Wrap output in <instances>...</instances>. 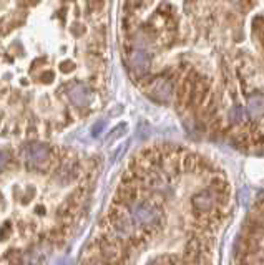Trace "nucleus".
<instances>
[{
    "instance_id": "nucleus-6",
    "label": "nucleus",
    "mask_w": 264,
    "mask_h": 265,
    "mask_svg": "<svg viewBox=\"0 0 264 265\" xmlns=\"http://www.w3.org/2000/svg\"><path fill=\"white\" fill-rule=\"evenodd\" d=\"M53 80V73L52 72H47V73H43L42 77H40V81L42 83H50V81Z\"/></svg>"
},
{
    "instance_id": "nucleus-3",
    "label": "nucleus",
    "mask_w": 264,
    "mask_h": 265,
    "mask_svg": "<svg viewBox=\"0 0 264 265\" xmlns=\"http://www.w3.org/2000/svg\"><path fill=\"white\" fill-rule=\"evenodd\" d=\"M67 96L70 100V103L77 108H86L92 103V91L90 88L83 83H73L72 86H68L67 90Z\"/></svg>"
},
{
    "instance_id": "nucleus-1",
    "label": "nucleus",
    "mask_w": 264,
    "mask_h": 265,
    "mask_svg": "<svg viewBox=\"0 0 264 265\" xmlns=\"http://www.w3.org/2000/svg\"><path fill=\"white\" fill-rule=\"evenodd\" d=\"M236 191L199 151L153 144L122 173L81 265H221Z\"/></svg>"
},
{
    "instance_id": "nucleus-5",
    "label": "nucleus",
    "mask_w": 264,
    "mask_h": 265,
    "mask_svg": "<svg viewBox=\"0 0 264 265\" xmlns=\"http://www.w3.org/2000/svg\"><path fill=\"white\" fill-rule=\"evenodd\" d=\"M128 63H130L131 72L135 73V77L141 78L148 73L150 56H148L146 52H143V50H133V52H131L130 56H128Z\"/></svg>"
},
{
    "instance_id": "nucleus-4",
    "label": "nucleus",
    "mask_w": 264,
    "mask_h": 265,
    "mask_svg": "<svg viewBox=\"0 0 264 265\" xmlns=\"http://www.w3.org/2000/svg\"><path fill=\"white\" fill-rule=\"evenodd\" d=\"M148 91L152 94V98L158 100L161 103L171 102V98H173V85H171V81L165 77L153 80Z\"/></svg>"
},
{
    "instance_id": "nucleus-2",
    "label": "nucleus",
    "mask_w": 264,
    "mask_h": 265,
    "mask_svg": "<svg viewBox=\"0 0 264 265\" xmlns=\"http://www.w3.org/2000/svg\"><path fill=\"white\" fill-rule=\"evenodd\" d=\"M234 260L236 265H264V192L244 220Z\"/></svg>"
}]
</instances>
